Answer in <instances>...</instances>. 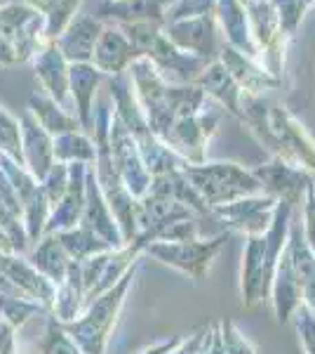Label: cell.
<instances>
[{
    "label": "cell",
    "instance_id": "6da1fadb",
    "mask_svg": "<svg viewBox=\"0 0 315 354\" xmlns=\"http://www.w3.org/2000/svg\"><path fill=\"white\" fill-rule=\"evenodd\" d=\"M184 177L191 180V187L203 201H210L212 208L231 203L236 196H247L259 192L261 185L256 177L240 170L236 163H214L207 168H184Z\"/></svg>",
    "mask_w": 315,
    "mask_h": 354
},
{
    "label": "cell",
    "instance_id": "7a4b0ae2",
    "mask_svg": "<svg viewBox=\"0 0 315 354\" xmlns=\"http://www.w3.org/2000/svg\"><path fill=\"white\" fill-rule=\"evenodd\" d=\"M132 277H134V270L125 274L123 281H120L118 286L106 290L104 298H99L92 305L88 319L64 326L66 330H71L73 338H78V342L85 347V352H88V354H101V352H104L108 330H111V324H116V314L120 310V305H123L125 288H128Z\"/></svg>",
    "mask_w": 315,
    "mask_h": 354
},
{
    "label": "cell",
    "instance_id": "3957f363",
    "mask_svg": "<svg viewBox=\"0 0 315 354\" xmlns=\"http://www.w3.org/2000/svg\"><path fill=\"white\" fill-rule=\"evenodd\" d=\"M223 241H226V236H216L207 243H196L193 239L188 243H153L148 245V253L158 255L167 265H174L200 279L205 274V267L210 265V260L216 255V250L221 248Z\"/></svg>",
    "mask_w": 315,
    "mask_h": 354
},
{
    "label": "cell",
    "instance_id": "277c9868",
    "mask_svg": "<svg viewBox=\"0 0 315 354\" xmlns=\"http://www.w3.org/2000/svg\"><path fill=\"white\" fill-rule=\"evenodd\" d=\"M96 43L99 45H96V50H94V64L106 73H120L132 57L139 55L132 48V43L128 38H125L123 33L113 31V28H106Z\"/></svg>",
    "mask_w": 315,
    "mask_h": 354
},
{
    "label": "cell",
    "instance_id": "5b68a950",
    "mask_svg": "<svg viewBox=\"0 0 315 354\" xmlns=\"http://www.w3.org/2000/svg\"><path fill=\"white\" fill-rule=\"evenodd\" d=\"M221 64L226 66V71L231 73V78L236 81L238 88H245L247 93H261V90H268L273 85H278L276 78H271L266 71L252 66L243 55L236 53L233 48H226L221 55Z\"/></svg>",
    "mask_w": 315,
    "mask_h": 354
},
{
    "label": "cell",
    "instance_id": "8992f818",
    "mask_svg": "<svg viewBox=\"0 0 315 354\" xmlns=\"http://www.w3.org/2000/svg\"><path fill=\"white\" fill-rule=\"evenodd\" d=\"M198 85L205 90V93L214 95L221 104H226L231 113L245 118V113L240 111V106H238L240 88L236 85V81H233L231 73L226 71V66H223V64H212L210 68H205V71L200 73V78H198Z\"/></svg>",
    "mask_w": 315,
    "mask_h": 354
},
{
    "label": "cell",
    "instance_id": "52a82bcc",
    "mask_svg": "<svg viewBox=\"0 0 315 354\" xmlns=\"http://www.w3.org/2000/svg\"><path fill=\"white\" fill-rule=\"evenodd\" d=\"M254 175L259 177V185H266L271 192L283 194L285 198L296 196V192H301L303 187H311V180H308L306 173L296 170L294 165L289 163H276L268 165L263 170H254Z\"/></svg>",
    "mask_w": 315,
    "mask_h": 354
},
{
    "label": "cell",
    "instance_id": "ba28073f",
    "mask_svg": "<svg viewBox=\"0 0 315 354\" xmlns=\"http://www.w3.org/2000/svg\"><path fill=\"white\" fill-rule=\"evenodd\" d=\"M170 38L188 50H196L200 55H214V33H212L210 17L186 21V24H174Z\"/></svg>",
    "mask_w": 315,
    "mask_h": 354
},
{
    "label": "cell",
    "instance_id": "9c48e42d",
    "mask_svg": "<svg viewBox=\"0 0 315 354\" xmlns=\"http://www.w3.org/2000/svg\"><path fill=\"white\" fill-rule=\"evenodd\" d=\"M96 41H99V24L92 17H80L64 38V55L68 59H90Z\"/></svg>",
    "mask_w": 315,
    "mask_h": 354
},
{
    "label": "cell",
    "instance_id": "30bf717a",
    "mask_svg": "<svg viewBox=\"0 0 315 354\" xmlns=\"http://www.w3.org/2000/svg\"><path fill=\"white\" fill-rule=\"evenodd\" d=\"M280 272H278V283H276V307H278V317L280 322H287L289 312L296 307L299 302L301 286L296 281L294 265H292V255L289 250L285 253V258H280Z\"/></svg>",
    "mask_w": 315,
    "mask_h": 354
},
{
    "label": "cell",
    "instance_id": "8fae6325",
    "mask_svg": "<svg viewBox=\"0 0 315 354\" xmlns=\"http://www.w3.org/2000/svg\"><path fill=\"white\" fill-rule=\"evenodd\" d=\"M101 78V71H94L92 66L78 64L71 68V88L80 106V121L90 125V102H92L94 88Z\"/></svg>",
    "mask_w": 315,
    "mask_h": 354
},
{
    "label": "cell",
    "instance_id": "7c38bea8",
    "mask_svg": "<svg viewBox=\"0 0 315 354\" xmlns=\"http://www.w3.org/2000/svg\"><path fill=\"white\" fill-rule=\"evenodd\" d=\"M40 76H43V81L48 83V88L54 100L59 102V104H64L68 81H66V73L61 71V57L57 53L45 55L43 62H40Z\"/></svg>",
    "mask_w": 315,
    "mask_h": 354
},
{
    "label": "cell",
    "instance_id": "4fadbf2b",
    "mask_svg": "<svg viewBox=\"0 0 315 354\" xmlns=\"http://www.w3.org/2000/svg\"><path fill=\"white\" fill-rule=\"evenodd\" d=\"M31 104L36 106L33 111L40 116L43 128L50 130V133H68V130L76 128V121H73V118H68L64 111H59L54 104H50V102H43V100H36V97H33Z\"/></svg>",
    "mask_w": 315,
    "mask_h": 354
},
{
    "label": "cell",
    "instance_id": "5bb4252c",
    "mask_svg": "<svg viewBox=\"0 0 315 354\" xmlns=\"http://www.w3.org/2000/svg\"><path fill=\"white\" fill-rule=\"evenodd\" d=\"M221 8H223V26L228 28V38L231 43L240 45L245 48L247 45V28H245V15L240 12L236 0H221Z\"/></svg>",
    "mask_w": 315,
    "mask_h": 354
},
{
    "label": "cell",
    "instance_id": "9a60e30c",
    "mask_svg": "<svg viewBox=\"0 0 315 354\" xmlns=\"http://www.w3.org/2000/svg\"><path fill=\"white\" fill-rule=\"evenodd\" d=\"M43 354H78L76 345L71 342V338L64 333L61 324L57 322H50V328H48V338L43 340Z\"/></svg>",
    "mask_w": 315,
    "mask_h": 354
},
{
    "label": "cell",
    "instance_id": "2e32d148",
    "mask_svg": "<svg viewBox=\"0 0 315 354\" xmlns=\"http://www.w3.org/2000/svg\"><path fill=\"white\" fill-rule=\"evenodd\" d=\"M0 145L3 149H8L14 158H21L19 153V130H17V123L12 118H8L3 111H0Z\"/></svg>",
    "mask_w": 315,
    "mask_h": 354
},
{
    "label": "cell",
    "instance_id": "e0dca14e",
    "mask_svg": "<svg viewBox=\"0 0 315 354\" xmlns=\"http://www.w3.org/2000/svg\"><path fill=\"white\" fill-rule=\"evenodd\" d=\"M223 354H254L247 340L240 338V333L233 328V324H223Z\"/></svg>",
    "mask_w": 315,
    "mask_h": 354
},
{
    "label": "cell",
    "instance_id": "ac0fdd59",
    "mask_svg": "<svg viewBox=\"0 0 315 354\" xmlns=\"http://www.w3.org/2000/svg\"><path fill=\"white\" fill-rule=\"evenodd\" d=\"M14 328L8 322H0V354H14Z\"/></svg>",
    "mask_w": 315,
    "mask_h": 354
},
{
    "label": "cell",
    "instance_id": "d6986e66",
    "mask_svg": "<svg viewBox=\"0 0 315 354\" xmlns=\"http://www.w3.org/2000/svg\"><path fill=\"white\" fill-rule=\"evenodd\" d=\"M308 194H311V198H308V243H311V248L315 250V196H313V187H308Z\"/></svg>",
    "mask_w": 315,
    "mask_h": 354
},
{
    "label": "cell",
    "instance_id": "ffe728a7",
    "mask_svg": "<svg viewBox=\"0 0 315 354\" xmlns=\"http://www.w3.org/2000/svg\"><path fill=\"white\" fill-rule=\"evenodd\" d=\"M12 250H14L12 239H10L3 227H0V253H12Z\"/></svg>",
    "mask_w": 315,
    "mask_h": 354
},
{
    "label": "cell",
    "instance_id": "44dd1931",
    "mask_svg": "<svg viewBox=\"0 0 315 354\" xmlns=\"http://www.w3.org/2000/svg\"><path fill=\"white\" fill-rule=\"evenodd\" d=\"M247 3H250V0H247Z\"/></svg>",
    "mask_w": 315,
    "mask_h": 354
}]
</instances>
